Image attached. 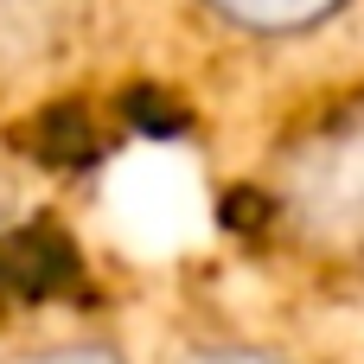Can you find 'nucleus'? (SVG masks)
I'll list each match as a JSON object with an SVG mask.
<instances>
[{
  "label": "nucleus",
  "mask_w": 364,
  "mask_h": 364,
  "mask_svg": "<svg viewBox=\"0 0 364 364\" xmlns=\"http://www.w3.org/2000/svg\"><path fill=\"white\" fill-rule=\"evenodd\" d=\"M6 364H128L109 339H45V346H26Z\"/></svg>",
  "instance_id": "4"
},
{
  "label": "nucleus",
  "mask_w": 364,
  "mask_h": 364,
  "mask_svg": "<svg viewBox=\"0 0 364 364\" xmlns=\"http://www.w3.org/2000/svg\"><path fill=\"white\" fill-rule=\"evenodd\" d=\"M224 32L243 38H307L320 26H333L352 0H198Z\"/></svg>",
  "instance_id": "3"
},
{
  "label": "nucleus",
  "mask_w": 364,
  "mask_h": 364,
  "mask_svg": "<svg viewBox=\"0 0 364 364\" xmlns=\"http://www.w3.org/2000/svg\"><path fill=\"white\" fill-rule=\"evenodd\" d=\"M282 218L307 250L364 262V102L320 122L282 160Z\"/></svg>",
  "instance_id": "1"
},
{
  "label": "nucleus",
  "mask_w": 364,
  "mask_h": 364,
  "mask_svg": "<svg viewBox=\"0 0 364 364\" xmlns=\"http://www.w3.org/2000/svg\"><path fill=\"white\" fill-rule=\"evenodd\" d=\"M83 6L90 0H0V77L51 64L70 45Z\"/></svg>",
  "instance_id": "2"
},
{
  "label": "nucleus",
  "mask_w": 364,
  "mask_h": 364,
  "mask_svg": "<svg viewBox=\"0 0 364 364\" xmlns=\"http://www.w3.org/2000/svg\"><path fill=\"white\" fill-rule=\"evenodd\" d=\"M192 364H294V358L262 352V346H211V352H198Z\"/></svg>",
  "instance_id": "5"
}]
</instances>
